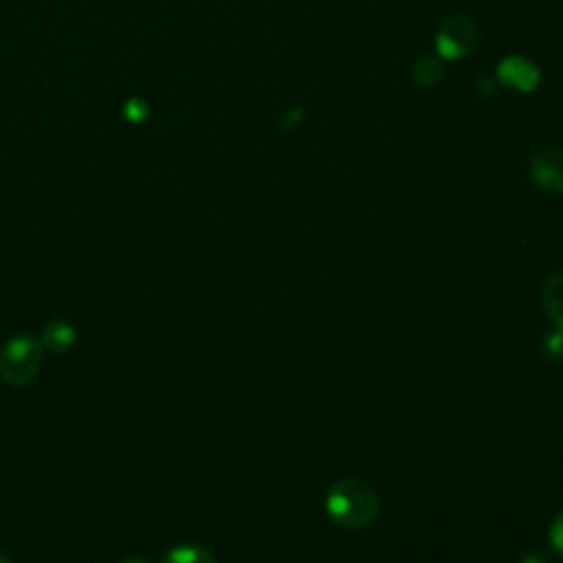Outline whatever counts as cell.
<instances>
[{
	"label": "cell",
	"instance_id": "6da1fadb",
	"mask_svg": "<svg viewBox=\"0 0 563 563\" xmlns=\"http://www.w3.org/2000/svg\"><path fill=\"white\" fill-rule=\"evenodd\" d=\"M323 508L336 526L356 530L374 523L380 501L369 484L361 479H339L328 488Z\"/></svg>",
	"mask_w": 563,
	"mask_h": 563
},
{
	"label": "cell",
	"instance_id": "7a4b0ae2",
	"mask_svg": "<svg viewBox=\"0 0 563 563\" xmlns=\"http://www.w3.org/2000/svg\"><path fill=\"white\" fill-rule=\"evenodd\" d=\"M44 347L31 334H15L0 347V378L11 387L29 385L42 367Z\"/></svg>",
	"mask_w": 563,
	"mask_h": 563
},
{
	"label": "cell",
	"instance_id": "3957f363",
	"mask_svg": "<svg viewBox=\"0 0 563 563\" xmlns=\"http://www.w3.org/2000/svg\"><path fill=\"white\" fill-rule=\"evenodd\" d=\"M433 44L442 59H462L477 44V26L466 15H451L440 24Z\"/></svg>",
	"mask_w": 563,
	"mask_h": 563
},
{
	"label": "cell",
	"instance_id": "277c9868",
	"mask_svg": "<svg viewBox=\"0 0 563 563\" xmlns=\"http://www.w3.org/2000/svg\"><path fill=\"white\" fill-rule=\"evenodd\" d=\"M530 178L532 183L548 194L563 191V150L561 147H541L530 158Z\"/></svg>",
	"mask_w": 563,
	"mask_h": 563
},
{
	"label": "cell",
	"instance_id": "5b68a950",
	"mask_svg": "<svg viewBox=\"0 0 563 563\" xmlns=\"http://www.w3.org/2000/svg\"><path fill=\"white\" fill-rule=\"evenodd\" d=\"M497 79L499 84L512 90L532 92L541 81V73H539V66L528 57L508 55L497 64Z\"/></svg>",
	"mask_w": 563,
	"mask_h": 563
},
{
	"label": "cell",
	"instance_id": "8992f818",
	"mask_svg": "<svg viewBox=\"0 0 563 563\" xmlns=\"http://www.w3.org/2000/svg\"><path fill=\"white\" fill-rule=\"evenodd\" d=\"M40 343L51 354H66L77 343V330L66 319H53L42 328Z\"/></svg>",
	"mask_w": 563,
	"mask_h": 563
},
{
	"label": "cell",
	"instance_id": "52a82bcc",
	"mask_svg": "<svg viewBox=\"0 0 563 563\" xmlns=\"http://www.w3.org/2000/svg\"><path fill=\"white\" fill-rule=\"evenodd\" d=\"M541 306L550 321L563 330V271L545 277L541 286Z\"/></svg>",
	"mask_w": 563,
	"mask_h": 563
},
{
	"label": "cell",
	"instance_id": "ba28073f",
	"mask_svg": "<svg viewBox=\"0 0 563 563\" xmlns=\"http://www.w3.org/2000/svg\"><path fill=\"white\" fill-rule=\"evenodd\" d=\"M161 563H216L211 550L198 543H180L165 552Z\"/></svg>",
	"mask_w": 563,
	"mask_h": 563
},
{
	"label": "cell",
	"instance_id": "9c48e42d",
	"mask_svg": "<svg viewBox=\"0 0 563 563\" xmlns=\"http://www.w3.org/2000/svg\"><path fill=\"white\" fill-rule=\"evenodd\" d=\"M442 75H444V68L440 64V59L435 57H429V55H422L416 59L413 68H411V77L413 81L420 86V88H433L442 81Z\"/></svg>",
	"mask_w": 563,
	"mask_h": 563
},
{
	"label": "cell",
	"instance_id": "30bf717a",
	"mask_svg": "<svg viewBox=\"0 0 563 563\" xmlns=\"http://www.w3.org/2000/svg\"><path fill=\"white\" fill-rule=\"evenodd\" d=\"M123 117L130 121V123H143L147 119V103L145 99L141 97H130L125 103H123Z\"/></svg>",
	"mask_w": 563,
	"mask_h": 563
},
{
	"label": "cell",
	"instance_id": "8fae6325",
	"mask_svg": "<svg viewBox=\"0 0 563 563\" xmlns=\"http://www.w3.org/2000/svg\"><path fill=\"white\" fill-rule=\"evenodd\" d=\"M548 541H550V548L563 559V508L550 521Z\"/></svg>",
	"mask_w": 563,
	"mask_h": 563
},
{
	"label": "cell",
	"instance_id": "7c38bea8",
	"mask_svg": "<svg viewBox=\"0 0 563 563\" xmlns=\"http://www.w3.org/2000/svg\"><path fill=\"white\" fill-rule=\"evenodd\" d=\"M543 347H545V354H548L550 358H561V356H563V330L556 328L554 332H550V334L545 336Z\"/></svg>",
	"mask_w": 563,
	"mask_h": 563
},
{
	"label": "cell",
	"instance_id": "4fadbf2b",
	"mask_svg": "<svg viewBox=\"0 0 563 563\" xmlns=\"http://www.w3.org/2000/svg\"><path fill=\"white\" fill-rule=\"evenodd\" d=\"M303 117V108L301 106H290L282 119V130H292Z\"/></svg>",
	"mask_w": 563,
	"mask_h": 563
},
{
	"label": "cell",
	"instance_id": "5bb4252c",
	"mask_svg": "<svg viewBox=\"0 0 563 563\" xmlns=\"http://www.w3.org/2000/svg\"><path fill=\"white\" fill-rule=\"evenodd\" d=\"M519 563H548V561H545V556L541 552H528V554H523L519 559Z\"/></svg>",
	"mask_w": 563,
	"mask_h": 563
},
{
	"label": "cell",
	"instance_id": "9a60e30c",
	"mask_svg": "<svg viewBox=\"0 0 563 563\" xmlns=\"http://www.w3.org/2000/svg\"><path fill=\"white\" fill-rule=\"evenodd\" d=\"M121 563H152V561H147L145 556H128V559H123Z\"/></svg>",
	"mask_w": 563,
	"mask_h": 563
},
{
	"label": "cell",
	"instance_id": "2e32d148",
	"mask_svg": "<svg viewBox=\"0 0 563 563\" xmlns=\"http://www.w3.org/2000/svg\"><path fill=\"white\" fill-rule=\"evenodd\" d=\"M0 563H11V561H9L7 556H2V554H0Z\"/></svg>",
	"mask_w": 563,
	"mask_h": 563
}]
</instances>
